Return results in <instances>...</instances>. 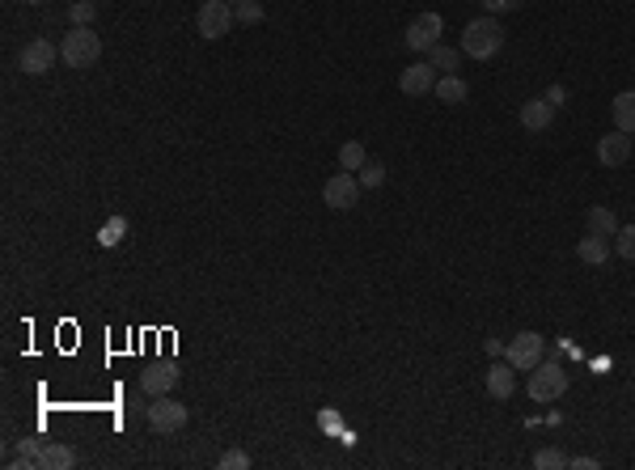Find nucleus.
Here are the masks:
<instances>
[{"label":"nucleus","instance_id":"1","mask_svg":"<svg viewBox=\"0 0 635 470\" xmlns=\"http://www.w3.org/2000/svg\"><path fill=\"white\" fill-rule=\"evenodd\" d=\"M500 47H504V26H500V18H475V21H466V30H462V56H470V59H492V56H500Z\"/></svg>","mask_w":635,"mask_h":470},{"label":"nucleus","instance_id":"2","mask_svg":"<svg viewBox=\"0 0 635 470\" xmlns=\"http://www.w3.org/2000/svg\"><path fill=\"white\" fill-rule=\"evenodd\" d=\"M59 59L68 68H94L102 59V39L94 35V26H73L64 42H59Z\"/></svg>","mask_w":635,"mask_h":470},{"label":"nucleus","instance_id":"3","mask_svg":"<svg viewBox=\"0 0 635 470\" xmlns=\"http://www.w3.org/2000/svg\"><path fill=\"white\" fill-rule=\"evenodd\" d=\"M568 394V369L555 360H542L530 369V403H555Z\"/></svg>","mask_w":635,"mask_h":470},{"label":"nucleus","instance_id":"4","mask_svg":"<svg viewBox=\"0 0 635 470\" xmlns=\"http://www.w3.org/2000/svg\"><path fill=\"white\" fill-rule=\"evenodd\" d=\"M233 26H237V13H233L229 0H204V4L195 9V30H199L208 42L225 39Z\"/></svg>","mask_w":635,"mask_h":470},{"label":"nucleus","instance_id":"5","mask_svg":"<svg viewBox=\"0 0 635 470\" xmlns=\"http://www.w3.org/2000/svg\"><path fill=\"white\" fill-rule=\"evenodd\" d=\"M504 360L513 365L517 373H530L534 365H542L546 360V343H542L538 331H521L508 339V348H504Z\"/></svg>","mask_w":635,"mask_h":470},{"label":"nucleus","instance_id":"6","mask_svg":"<svg viewBox=\"0 0 635 470\" xmlns=\"http://www.w3.org/2000/svg\"><path fill=\"white\" fill-rule=\"evenodd\" d=\"M144 420H149L157 432H178V428H187L191 412H187V407H182L174 394H157L153 403L144 407Z\"/></svg>","mask_w":635,"mask_h":470},{"label":"nucleus","instance_id":"7","mask_svg":"<svg viewBox=\"0 0 635 470\" xmlns=\"http://www.w3.org/2000/svg\"><path fill=\"white\" fill-rule=\"evenodd\" d=\"M360 178L352 174V170H344V174H330L327 187H322V204L327 208H335V212H347V208H356L360 204Z\"/></svg>","mask_w":635,"mask_h":470},{"label":"nucleus","instance_id":"8","mask_svg":"<svg viewBox=\"0 0 635 470\" xmlns=\"http://www.w3.org/2000/svg\"><path fill=\"white\" fill-rule=\"evenodd\" d=\"M56 59H59V51H56V42L51 39H30L26 47H21L18 64H21V73H26V77H43V73H51V68H56Z\"/></svg>","mask_w":635,"mask_h":470},{"label":"nucleus","instance_id":"9","mask_svg":"<svg viewBox=\"0 0 635 470\" xmlns=\"http://www.w3.org/2000/svg\"><path fill=\"white\" fill-rule=\"evenodd\" d=\"M441 30H445L441 13H420V18H411L403 42L411 47V51H432V47L441 42Z\"/></svg>","mask_w":635,"mask_h":470},{"label":"nucleus","instance_id":"10","mask_svg":"<svg viewBox=\"0 0 635 470\" xmlns=\"http://www.w3.org/2000/svg\"><path fill=\"white\" fill-rule=\"evenodd\" d=\"M437 68L428 64V59H420V64H407L403 73H399V89H403L407 98H423V94H432L437 89Z\"/></svg>","mask_w":635,"mask_h":470},{"label":"nucleus","instance_id":"11","mask_svg":"<svg viewBox=\"0 0 635 470\" xmlns=\"http://www.w3.org/2000/svg\"><path fill=\"white\" fill-rule=\"evenodd\" d=\"M631 153H635V144H631V136L627 132H610V136H601L597 140V161L606 166V170H618V166H627L631 161Z\"/></svg>","mask_w":635,"mask_h":470},{"label":"nucleus","instance_id":"12","mask_svg":"<svg viewBox=\"0 0 635 470\" xmlns=\"http://www.w3.org/2000/svg\"><path fill=\"white\" fill-rule=\"evenodd\" d=\"M178 365L174 360H161V365H149V369L140 373V390L149 394V398H157V394H174V386H178Z\"/></svg>","mask_w":635,"mask_h":470},{"label":"nucleus","instance_id":"13","mask_svg":"<svg viewBox=\"0 0 635 470\" xmlns=\"http://www.w3.org/2000/svg\"><path fill=\"white\" fill-rule=\"evenodd\" d=\"M513 390H517V369L508 365V360H496L492 369H487V394L492 398H513Z\"/></svg>","mask_w":635,"mask_h":470},{"label":"nucleus","instance_id":"14","mask_svg":"<svg viewBox=\"0 0 635 470\" xmlns=\"http://www.w3.org/2000/svg\"><path fill=\"white\" fill-rule=\"evenodd\" d=\"M551 119H555V106H551L546 98L521 102V127H525V132H546Z\"/></svg>","mask_w":635,"mask_h":470},{"label":"nucleus","instance_id":"15","mask_svg":"<svg viewBox=\"0 0 635 470\" xmlns=\"http://www.w3.org/2000/svg\"><path fill=\"white\" fill-rule=\"evenodd\" d=\"M577 258L580 263H589V267H606V258H610V242L601 234H589L577 242Z\"/></svg>","mask_w":635,"mask_h":470},{"label":"nucleus","instance_id":"16","mask_svg":"<svg viewBox=\"0 0 635 470\" xmlns=\"http://www.w3.org/2000/svg\"><path fill=\"white\" fill-rule=\"evenodd\" d=\"M77 462V453L68 450L64 441H43V453H39V470H68Z\"/></svg>","mask_w":635,"mask_h":470},{"label":"nucleus","instance_id":"17","mask_svg":"<svg viewBox=\"0 0 635 470\" xmlns=\"http://www.w3.org/2000/svg\"><path fill=\"white\" fill-rule=\"evenodd\" d=\"M610 115H615V127L635 136V89H623L615 102H610Z\"/></svg>","mask_w":635,"mask_h":470},{"label":"nucleus","instance_id":"18","mask_svg":"<svg viewBox=\"0 0 635 470\" xmlns=\"http://www.w3.org/2000/svg\"><path fill=\"white\" fill-rule=\"evenodd\" d=\"M466 94H470V85H466L458 73H445V77L437 81V89H432V98L445 102V106H458V102H466Z\"/></svg>","mask_w":635,"mask_h":470},{"label":"nucleus","instance_id":"19","mask_svg":"<svg viewBox=\"0 0 635 470\" xmlns=\"http://www.w3.org/2000/svg\"><path fill=\"white\" fill-rule=\"evenodd\" d=\"M428 64L437 68V73H458L462 68V47H445V42H437L432 51H428Z\"/></svg>","mask_w":635,"mask_h":470},{"label":"nucleus","instance_id":"20","mask_svg":"<svg viewBox=\"0 0 635 470\" xmlns=\"http://www.w3.org/2000/svg\"><path fill=\"white\" fill-rule=\"evenodd\" d=\"M585 220H589V234H601V237H615L618 234V220H615V212H610L606 204H593Z\"/></svg>","mask_w":635,"mask_h":470},{"label":"nucleus","instance_id":"21","mask_svg":"<svg viewBox=\"0 0 635 470\" xmlns=\"http://www.w3.org/2000/svg\"><path fill=\"white\" fill-rule=\"evenodd\" d=\"M39 453H43V441H35V436H26V441H18V453L9 458V466H13V470H30V466H39Z\"/></svg>","mask_w":635,"mask_h":470},{"label":"nucleus","instance_id":"22","mask_svg":"<svg viewBox=\"0 0 635 470\" xmlns=\"http://www.w3.org/2000/svg\"><path fill=\"white\" fill-rule=\"evenodd\" d=\"M356 178H360V187H365V191H373V187H382L385 182V166L377 161V157H368L365 166L356 170Z\"/></svg>","mask_w":635,"mask_h":470},{"label":"nucleus","instance_id":"23","mask_svg":"<svg viewBox=\"0 0 635 470\" xmlns=\"http://www.w3.org/2000/svg\"><path fill=\"white\" fill-rule=\"evenodd\" d=\"M365 161H368V157H365V144H360V140H347L344 149H339V166H344V170H352V174H356Z\"/></svg>","mask_w":635,"mask_h":470},{"label":"nucleus","instance_id":"24","mask_svg":"<svg viewBox=\"0 0 635 470\" xmlns=\"http://www.w3.org/2000/svg\"><path fill=\"white\" fill-rule=\"evenodd\" d=\"M534 470H568V453L555 450V445H546V450L534 453Z\"/></svg>","mask_w":635,"mask_h":470},{"label":"nucleus","instance_id":"25","mask_svg":"<svg viewBox=\"0 0 635 470\" xmlns=\"http://www.w3.org/2000/svg\"><path fill=\"white\" fill-rule=\"evenodd\" d=\"M615 250L627 263H635V225H618V234H615Z\"/></svg>","mask_w":635,"mask_h":470},{"label":"nucleus","instance_id":"26","mask_svg":"<svg viewBox=\"0 0 635 470\" xmlns=\"http://www.w3.org/2000/svg\"><path fill=\"white\" fill-rule=\"evenodd\" d=\"M123 234H128V220H123V216H111V220L102 225V234H97V242H102V246H115V242H119Z\"/></svg>","mask_w":635,"mask_h":470},{"label":"nucleus","instance_id":"27","mask_svg":"<svg viewBox=\"0 0 635 470\" xmlns=\"http://www.w3.org/2000/svg\"><path fill=\"white\" fill-rule=\"evenodd\" d=\"M233 13H237V21H246V26H259V21H263V4H259V0H242V4H233Z\"/></svg>","mask_w":635,"mask_h":470},{"label":"nucleus","instance_id":"28","mask_svg":"<svg viewBox=\"0 0 635 470\" xmlns=\"http://www.w3.org/2000/svg\"><path fill=\"white\" fill-rule=\"evenodd\" d=\"M97 18V0H77L73 4V26H89Z\"/></svg>","mask_w":635,"mask_h":470},{"label":"nucleus","instance_id":"29","mask_svg":"<svg viewBox=\"0 0 635 470\" xmlns=\"http://www.w3.org/2000/svg\"><path fill=\"white\" fill-rule=\"evenodd\" d=\"M483 9L492 13V18H500V13H517V9H525V0H479Z\"/></svg>","mask_w":635,"mask_h":470},{"label":"nucleus","instance_id":"30","mask_svg":"<svg viewBox=\"0 0 635 470\" xmlns=\"http://www.w3.org/2000/svg\"><path fill=\"white\" fill-rule=\"evenodd\" d=\"M246 466H251V453H242V450L221 453V470H246Z\"/></svg>","mask_w":635,"mask_h":470},{"label":"nucleus","instance_id":"31","mask_svg":"<svg viewBox=\"0 0 635 470\" xmlns=\"http://www.w3.org/2000/svg\"><path fill=\"white\" fill-rule=\"evenodd\" d=\"M542 98H546V102H551V106H555V111H559V106L568 102V89H563V85H551V89H546Z\"/></svg>","mask_w":635,"mask_h":470},{"label":"nucleus","instance_id":"32","mask_svg":"<svg viewBox=\"0 0 635 470\" xmlns=\"http://www.w3.org/2000/svg\"><path fill=\"white\" fill-rule=\"evenodd\" d=\"M601 462L597 458H568V470H597Z\"/></svg>","mask_w":635,"mask_h":470},{"label":"nucleus","instance_id":"33","mask_svg":"<svg viewBox=\"0 0 635 470\" xmlns=\"http://www.w3.org/2000/svg\"><path fill=\"white\" fill-rule=\"evenodd\" d=\"M483 348H487V356H496V360H500V356H504V348H508V343H500V339H496V335H492V339H487V343H483Z\"/></svg>","mask_w":635,"mask_h":470},{"label":"nucleus","instance_id":"34","mask_svg":"<svg viewBox=\"0 0 635 470\" xmlns=\"http://www.w3.org/2000/svg\"><path fill=\"white\" fill-rule=\"evenodd\" d=\"M26 4H43V0H26Z\"/></svg>","mask_w":635,"mask_h":470},{"label":"nucleus","instance_id":"35","mask_svg":"<svg viewBox=\"0 0 635 470\" xmlns=\"http://www.w3.org/2000/svg\"><path fill=\"white\" fill-rule=\"evenodd\" d=\"M229 4H242V0H229Z\"/></svg>","mask_w":635,"mask_h":470}]
</instances>
